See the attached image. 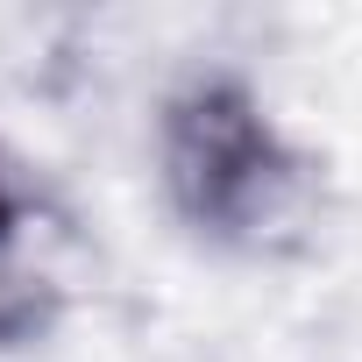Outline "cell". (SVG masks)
Segmentation results:
<instances>
[{
	"label": "cell",
	"instance_id": "obj_1",
	"mask_svg": "<svg viewBox=\"0 0 362 362\" xmlns=\"http://www.w3.org/2000/svg\"><path fill=\"white\" fill-rule=\"evenodd\" d=\"M163 192L192 235L242 256H298L320 228V163L263 114L249 78L199 71L163 100Z\"/></svg>",
	"mask_w": 362,
	"mask_h": 362
}]
</instances>
